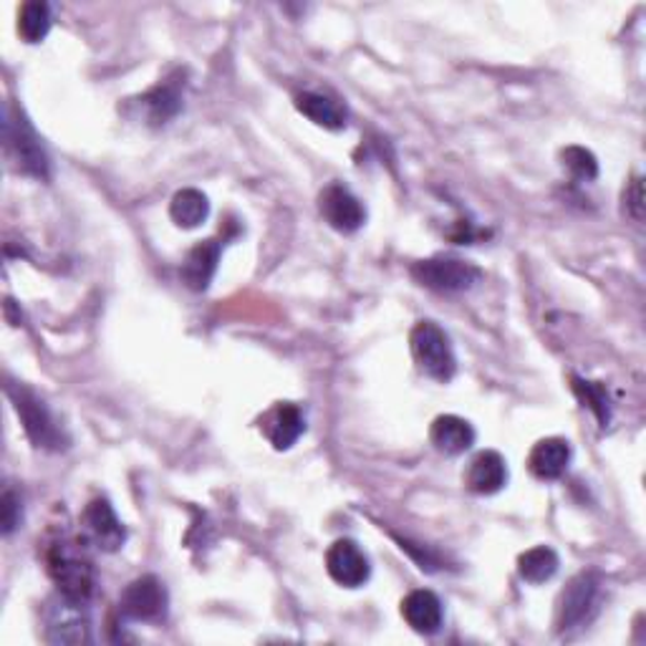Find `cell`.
Returning <instances> with one entry per match:
<instances>
[{"instance_id":"d6986e66","label":"cell","mask_w":646,"mask_h":646,"mask_svg":"<svg viewBox=\"0 0 646 646\" xmlns=\"http://www.w3.org/2000/svg\"><path fill=\"white\" fill-rule=\"evenodd\" d=\"M141 106L147 109V117L152 124H167L177 112L182 109V88L177 78H167L165 84H159L152 92L141 96Z\"/></svg>"},{"instance_id":"2e32d148","label":"cell","mask_w":646,"mask_h":646,"mask_svg":"<svg viewBox=\"0 0 646 646\" xmlns=\"http://www.w3.org/2000/svg\"><path fill=\"white\" fill-rule=\"evenodd\" d=\"M571 465V445L563 437H546L533 447L528 467L538 480H561Z\"/></svg>"},{"instance_id":"5b68a950","label":"cell","mask_w":646,"mask_h":646,"mask_svg":"<svg viewBox=\"0 0 646 646\" xmlns=\"http://www.w3.org/2000/svg\"><path fill=\"white\" fill-rule=\"evenodd\" d=\"M412 278L437 294H463L480 283L483 271L459 258H427L412 265Z\"/></svg>"},{"instance_id":"7a4b0ae2","label":"cell","mask_w":646,"mask_h":646,"mask_svg":"<svg viewBox=\"0 0 646 646\" xmlns=\"http://www.w3.org/2000/svg\"><path fill=\"white\" fill-rule=\"evenodd\" d=\"M6 392L11 396L18 420L23 422L25 435H29L35 447L53 449V453L68 447V440L64 435V430H61V424L53 420L49 406L43 404V400H39L29 386L11 382L6 386Z\"/></svg>"},{"instance_id":"52a82bcc","label":"cell","mask_w":646,"mask_h":646,"mask_svg":"<svg viewBox=\"0 0 646 646\" xmlns=\"http://www.w3.org/2000/svg\"><path fill=\"white\" fill-rule=\"evenodd\" d=\"M82 530L86 541L104 553H117L127 543V528L104 498H96L84 508Z\"/></svg>"},{"instance_id":"9a60e30c","label":"cell","mask_w":646,"mask_h":646,"mask_svg":"<svg viewBox=\"0 0 646 646\" xmlns=\"http://www.w3.org/2000/svg\"><path fill=\"white\" fill-rule=\"evenodd\" d=\"M402 616L414 632L430 636L442 629L445 608H442V601L437 594H432L427 589H420L412 591V594L402 601Z\"/></svg>"},{"instance_id":"cb8c5ba5","label":"cell","mask_w":646,"mask_h":646,"mask_svg":"<svg viewBox=\"0 0 646 646\" xmlns=\"http://www.w3.org/2000/svg\"><path fill=\"white\" fill-rule=\"evenodd\" d=\"M561 162L563 170L579 182H591L599 177V159L586 147H565L561 152Z\"/></svg>"},{"instance_id":"30bf717a","label":"cell","mask_w":646,"mask_h":646,"mask_svg":"<svg viewBox=\"0 0 646 646\" xmlns=\"http://www.w3.org/2000/svg\"><path fill=\"white\" fill-rule=\"evenodd\" d=\"M326 569L329 576L343 589H359L364 586L371 576V565L367 553L353 541H336L329 553H326Z\"/></svg>"},{"instance_id":"484cf974","label":"cell","mask_w":646,"mask_h":646,"mask_svg":"<svg viewBox=\"0 0 646 646\" xmlns=\"http://www.w3.org/2000/svg\"><path fill=\"white\" fill-rule=\"evenodd\" d=\"M624 208H626V215H632L636 223H642V218H644V184H642L639 177H634L629 188H626Z\"/></svg>"},{"instance_id":"d4e9b609","label":"cell","mask_w":646,"mask_h":646,"mask_svg":"<svg viewBox=\"0 0 646 646\" xmlns=\"http://www.w3.org/2000/svg\"><path fill=\"white\" fill-rule=\"evenodd\" d=\"M21 516H23L21 498H18L11 488H6L3 500H0V518H3V533L6 536H11L13 530L21 526Z\"/></svg>"},{"instance_id":"603a6c76","label":"cell","mask_w":646,"mask_h":646,"mask_svg":"<svg viewBox=\"0 0 646 646\" xmlns=\"http://www.w3.org/2000/svg\"><path fill=\"white\" fill-rule=\"evenodd\" d=\"M573 392H576L583 406H589L591 412L596 414L601 427H606L612 422V400H608L606 386L601 382H586V379L573 377Z\"/></svg>"},{"instance_id":"9c48e42d","label":"cell","mask_w":646,"mask_h":646,"mask_svg":"<svg viewBox=\"0 0 646 646\" xmlns=\"http://www.w3.org/2000/svg\"><path fill=\"white\" fill-rule=\"evenodd\" d=\"M318 210L326 223L339 233H357V230L367 223V208L357 194L341 182L329 184L318 198Z\"/></svg>"},{"instance_id":"e0dca14e","label":"cell","mask_w":646,"mask_h":646,"mask_svg":"<svg viewBox=\"0 0 646 646\" xmlns=\"http://www.w3.org/2000/svg\"><path fill=\"white\" fill-rule=\"evenodd\" d=\"M430 440L435 449L445 455H463L475 445V430L473 424L457 417V414H442L435 422H432Z\"/></svg>"},{"instance_id":"8fae6325","label":"cell","mask_w":646,"mask_h":646,"mask_svg":"<svg viewBox=\"0 0 646 646\" xmlns=\"http://www.w3.org/2000/svg\"><path fill=\"white\" fill-rule=\"evenodd\" d=\"M261 430L276 449H290L306 432V420L296 404L280 402L261 420Z\"/></svg>"},{"instance_id":"3957f363","label":"cell","mask_w":646,"mask_h":646,"mask_svg":"<svg viewBox=\"0 0 646 646\" xmlns=\"http://www.w3.org/2000/svg\"><path fill=\"white\" fill-rule=\"evenodd\" d=\"M412 357L422 369V374L430 379H437V382H449L457 371V359L453 351V343H449L447 333L440 329L435 321H420L412 329L410 336Z\"/></svg>"},{"instance_id":"4fadbf2b","label":"cell","mask_w":646,"mask_h":646,"mask_svg":"<svg viewBox=\"0 0 646 646\" xmlns=\"http://www.w3.org/2000/svg\"><path fill=\"white\" fill-rule=\"evenodd\" d=\"M84 604H74L61 596L56 606L51 608L49 616V642L53 644H82L88 642V618L82 614Z\"/></svg>"},{"instance_id":"6da1fadb","label":"cell","mask_w":646,"mask_h":646,"mask_svg":"<svg viewBox=\"0 0 646 646\" xmlns=\"http://www.w3.org/2000/svg\"><path fill=\"white\" fill-rule=\"evenodd\" d=\"M49 573L56 583L59 596H64L74 604H86L94 594L96 573L92 561L78 553V546L59 541L49 551Z\"/></svg>"},{"instance_id":"44dd1931","label":"cell","mask_w":646,"mask_h":646,"mask_svg":"<svg viewBox=\"0 0 646 646\" xmlns=\"http://www.w3.org/2000/svg\"><path fill=\"white\" fill-rule=\"evenodd\" d=\"M559 565H561L559 553H555L553 548L536 546V548H530V551L520 553L518 573H520V579L528 583H546L555 576Z\"/></svg>"},{"instance_id":"ffe728a7","label":"cell","mask_w":646,"mask_h":646,"mask_svg":"<svg viewBox=\"0 0 646 646\" xmlns=\"http://www.w3.org/2000/svg\"><path fill=\"white\" fill-rule=\"evenodd\" d=\"M170 215H172L177 227L194 230V227H200L208 220V215H210V202H208V198L200 190H194V188L180 190L172 198Z\"/></svg>"},{"instance_id":"ac0fdd59","label":"cell","mask_w":646,"mask_h":646,"mask_svg":"<svg viewBox=\"0 0 646 646\" xmlns=\"http://www.w3.org/2000/svg\"><path fill=\"white\" fill-rule=\"evenodd\" d=\"M296 109L304 114L306 119H311L314 124L324 129H331V131H339L347 127L349 121V112L347 106L339 104L331 96L326 94H318V92H304L296 96Z\"/></svg>"},{"instance_id":"7c38bea8","label":"cell","mask_w":646,"mask_h":646,"mask_svg":"<svg viewBox=\"0 0 646 646\" xmlns=\"http://www.w3.org/2000/svg\"><path fill=\"white\" fill-rule=\"evenodd\" d=\"M220 255H223V243L220 241H205V243H198L188 253V258L182 263V283L188 286L190 290H202L210 288L212 278H215L218 273V263H220Z\"/></svg>"},{"instance_id":"5bb4252c","label":"cell","mask_w":646,"mask_h":646,"mask_svg":"<svg viewBox=\"0 0 646 646\" xmlns=\"http://www.w3.org/2000/svg\"><path fill=\"white\" fill-rule=\"evenodd\" d=\"M467 488L475 495H495L508 485V463L495 449L477 453L465 475Z\"/></svg>"},{"instance_id":"8992f818","label":"cell","mask_w":646,"mask_h":646,"mask_svg":"<svg viewBox=\"0 0 646 646\" xmlns=\"http://www.w3.org/2000/svg\"><path fill=\"white\" fill-rule=\"evenodd\" d=\"M601 581L596 573H579L561 594L559 604V632H571L586 626L599 612Z\"/></svg>"},{"instance_id":"277c9868","label":"cell","mask_w":646,"mask_h":646,"mask_svg":"<svg viewBox=\"0 0 646 646\" xmlns=\"http://www.w3.org/2000/svg\"><path fill=\"white\" fill-rule=\"evenodd\" d=\"M3 135L8 152L15 159L18 170L31 177H39V180H49L51 162L46 149H43L39 135H35L29 119H25L21 112L6 109Z\"/></svg>"},{"instance_id":"7402d4cb","label":"cell","mask_w":646,"mask_h":646,"mask_svg":"<svg viewBox=\"0 0 646 646\" xmlns=\"http://www.w3.org/2000/svg\"><path fill=\"white\" fill-rule=\"evenodd\" d=\"M51 31V8L43 0H29L18 13V33L25 43H41Z\"/></svg>"},{"instance_id":"ba28073f","label":"cell","mask_w":646,"mask_h":646,"mask_svg":"<svg viewBox=\"0 0 646 646\" xmlns=\"http://www.w3.org/2000/svg\"><path fill=\"white\" fill-rule=\"evenodd\" d=\"M167 599L165 583L157 576H141L131 581L119 599V608L127 618L135 622H159L167 614Z\"/></svg>"}]
</instances>
